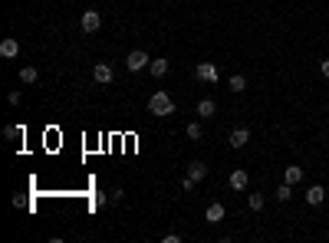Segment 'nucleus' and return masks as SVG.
I'll list each match as a JSON object with an SVG mask.
<instances>
[{
	"mask_svg": "<svg viewBox=\"0 0 329 243\" xmlns=\"http://www.w3.org/2000/svg\"><path fill=\"white\" fill-rule=\"evenodd\" d=\"M148 112L158 115V119H165V115H174V102H171V95H168V92H155V95L148 99Z\"/></svg>",
	"mask_w": 329,
	"mask_h": 243,
	"instance_id": "f257e3e1",
	"label": "nucleus"
},
{
	"mask_svg": "<svg viewBox=\"0 0 329 243\" xmlns=\"http://www.w3.org/2000/svg\"><path fill=\"white\" fill-rule=\"evenodd\" d=\"M125 66H129V73H142L145 66H152V59H148L145 50H132L129 56H125Z\"/></svg>",
	"mask_w": 329,
	"mask_h": 243,
	"instance_id": "f03ea898",
	"label": "nucleus"
},
{
	"mask_svg": "<svg viewBox=\"0 0 329 243\" xmlns=\"http://www.w3.org/2000/svg\"><path fill=\"white\" fill-rule=\"evenodd\" d=\"M194 76H198L201 82H218L221 79V73H218L214 62H198V66H194Z\"/></svg>",
	"mask_w": 329,
	"mask_h": 243,
	"instance_id": "7ed1b4c3",
	"label": "nucleus"
},
{
	"mask_svg": "<svg viewBox=\"0 0 329 243\" xmlns=\"http://www.w3.org/2000/svg\"><path fill=\"white\" fill-rule=\"evenodd\" d=\"M93 79L99 82V86H109V82L115 79V69H112L109 62H96V69H93Z\"/></svg>",
	"mask_w": 329,
	"mask_h": 243,
	"instance_id": "20e7f679",
	"label": "nucleus"
},
{
	"mask_svg": "<svg viewBox=\"0 0 329 243\" xmlns=\"http://www.w3.org/2000/svg\"><path fill=\"white\" fill-rule=\"evenodd\" d=\"M79 26H82V33H96L102 26L99 10H86V13H82V20H79Z\"/></svg>",
	"mask_w": 329,
	"mask_h": 243,
	"instance_id": "39448f33",
	"label": "nucleus"
},
{
	"mask_svg": "<svg viewBox=\"0 0 329 243\" xmlns=\"http://www.w3.org/2000/svg\"><path fill=\"white\" fill-rule=\"evenodd\" d=\"M0 56H4V59H17L20 56V43L13 37H7L4 43H0Z\"/></svg>",
	"mask_w": 329,
	"mask_h": 243,
	"instance_id": "423d86ee",
	"label": "nucleus"
},
{
	"mask_svg": "<svg viewBox=\"0 0 329 243\" xmlns=\"http://www.w3.org/2000/svg\"><path fill=\"white\" fill-rule=\"evenodd\" d=\"M250 184V175L244 168H237V171H230V187H234V191H244V187Z\"/></svg>",
	"mask_w": 329,
	"mask_h": 243,
	"instance_id": "0eeeda50",
	"label": "nucleus"
},
{
	"mask_svg": "<svg viewBox=\"0 0 329 243\" xmlns=\"http://www.w3.org/2000/svg\"><path fill=\"white\" fill-rule=\"evenodd\" d=\"M323 200H326V187L323 184H313L310 191H306V204L316 207V204H323Z\"/></svg>",
	"mask_w": 329,
	"mask_h": 243,
	"instance_id": "6e6552de",
	"label": "nucleus"
},
{
	"mask_svg": "<svg viewBox=\"0 0 329 243\" xmlns=\"http://www.w3.org/2000/svg\"><path fill=\"white\" fill-rule=\"evenodd\" d=\"M250 142V128H234L230 131V148H244Z\"/></svg>",
	"mask_w": 329,
	"mask_h": 243,
	"instance_id": "1a4fd4ad",
	"label": "nucleus"
},
{
	"mask_svg": "<svg viewBox=\"0 0 329 243\" xmlns=\"http://www.w3.org/2000/svg\"><path fill=\"white\" fill-rule=\"evenodd\" d=\"M188 178H194V181H204V178H207V164H204V161H191V164H188Z\"/></svg>",
	"mask_w": 329,
	"mask_h": 243,
	"instance_id": "9d476101",
	"label": "nucleus"
},
{
	"mask_svg": "<svg viewBox=\"0 0 329 243\" xmlns=\"http://www.w3.org/2000/svg\"><path fill=\"white\" fill-rule=\"evenodd\" d=\"M214 112H218V102H214V99H201L198 102V115H201V119H211Z\"/></svg>",
	"mask_w": 329,
	"mask_h": 243,
	"instance_id": "9b49d317",
	"label": "nucleus"
},
{
	"mask_svg": "<svg viewBox=\"0 0 329 243\" xmlns=\"http://www.w3.org/2000/svg\"><path fill=\"white\" fill-rule=\"evenodd\" d=\"M204 220H207V224H221V220H224V204H211V207H207V214H204Z\"/></svg>",
	"mask_w": 329,
	"mask_h": 243,
	"instance_id": "f8f14e48",
	"label": "nucleus"
},
{
	"mask_svg": "<svg viewBox=\"0 0 329 243\" xmlns=\"http://www.w3.org/2000/svg\"><path fill=\"white\" fill-rule=\"evenodd\" d=\"M283 181H286V184H300V181H303V168H296V164H290V168L283 171Z\"/></svg>",
	"mask_w": 329,
	"mask_h": 243,
	"instance_id": "ddd939ff",
	"label": "nucleus"
},
{
	"mask_svg": "<svg viewBox=\"0 0 329 243\" xmlns=\"http://www.w3.org/2000/svg\"><path fill=\"white\" fill-rule=\"evenodd\" d=\"M168 66H171L168 59H152V76H155V79H162V76H168Z\"/></svg>",
	"mask_w": 329,
	"mask_h": 243,
	"instance_id": "4468645a",
	"label": "nucleus"
},
{
	"mask_svg": "<svg viewBox=\"0 0 329 243\" xmlns=\"http://www.w3.org/2000/svg\"><path fill=\"white\" fill-rule=\"evenodd\" d=\"M290 197H293V184H286V181H283V184L277 187V200H283V204H286Z\"/></svg>",
	"mask_w": 329,
	"mask_h": 243,
	"instance_id": "2eb2a0df",
	"label": "nucleus"
},
{
	"mask_svg": "<svg viewBox=\"0 0 329 243\" xmlns=\"http://www.w3.org/2000/svg\"><path fill=\"white\" fill-rule=\"evenodd\" d=\"M20 82H26V86H30V82H37V69H33V66H23V69H20Z\"/></svg>",
	"mask_w": 329,
	"mask_h": 243,
	"instance_id": "dca6fc26",
	"label": "nucleus"
},
{
	"mask_svg": "<svg viewBox=\"0 0 329 243\" xmlns=\"http://www.w3.org/2000/svg\"><path fill=\"white\" fill-rule=\"evenodd\" d=\"M247 89V79L244 76H230V92H244Z\"/></svg>",
	"mask_w": 329,
	"mask_h": 243,
	"instance_id": "f3484780",
	"label": "nucleus"
},
{
	"mask_svg": "<svg viewBox=\"0 0 329 243\" xmlns=\"http://www.w3.org/2000/svg\"><path fill=\"white\" fill-rule=\"evenodd\" d=\"M247 204H250V211H263V194H250Z\"/></svg>",
	"mask_w": 329,
	"mask_h": 243,
	"instance_id": "a211bd4d",
	"label": "nucleus"
},
{
	"mask_svg": "<svg viewBox=\"0 0 329 243\" xmlns=\"http://www.w3.org/2000/svg\"><path fill=\"white\" fill-rule=\"evenodd\" d=\"M4 138H23V128H20V125H7V128H4Z\"/></svg>",
	"mask_w": 329,
	"mask_h": 243,
	"instance_id": "6ab92c4d",
	"label": "nucleus"
},
{
	"mask_svg": "<svg viewBox=\"0 0 329 243\" xmlns=\"http://www.w3.org/2000/svg\"><path fill=\"white\" fill-rule=\"evenodd\" d=\"M188 138H191V142H198V138H201V125H198V122L188 125Z\"/></svg>",
	"mask_w": 329,
	"mask_h": 243,
	"instance_id": "aec40b11",
	"label": "nucleus"
},
{
	"mask_svg": "<svg viewBox=\"0 0 329 243\" xmlns=\"http://www.w3.org/2000/svg\"><path fill=\"white\" fill-rule=\"evenodd\" d=\"M194 184H198V181H194V178H188V175H185V181H181V191H185V194H188V191H194Z\"/></svg>",
	"mask_w": 329,
	"mask_h": 243,
	"instance_id": "412c9836",
	"label": "nucleus"
},
{
	"mask_svg": "<svg viewBox=\"0 0 329 243\" xmlns=\"http://www.w3.org/2000/svg\"><path fill=\"white\" fill-rule=\"evenodd\" d=\"M7 102H10V106H20V92H17V89H13V92L7 95Z\"/></svg>",
	"mask_w": 329,
	"mask_h": 243,
	"instance_id": "4be33fe9",
	"label": "nucleus"
},
{
	"mask_svg": "<svg viewBox=\"0 0 329 243\" xmlns=\"http://www.w3.org/2000/svg\"><path fill=\"white\" fill-rule=\"evenodd\" d=\"M319 73H323L326 79H329V59H323V62H319Z\"/></svg>",
	"mask_w": 329,
	"mask_h": 243,
	"instance_id": "5701e85b",
	"label": "nucleus"
}]
</instances>
